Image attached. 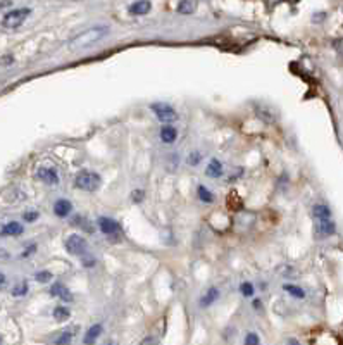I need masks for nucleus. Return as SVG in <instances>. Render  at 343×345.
<instances>
[{
	"label": "nucleus",
	"mask_w": 343,
	"mask_h": 345,
	"mask_svg": "<svg viewBox=\"0 0 343 345\" xmlns=\"http://www.w3.org/2000/svg\"><path fill=\"white\" fill-rule=\"evenodd\" d=\"M199 159H200V155H199V154H197V152H195L194 155H191L190 163H191V164H194V166H195V164H197V163H199Z\"/></svg>",
	"instance_id": "32"
},
{
	"label": "nucleus",
	"mask_w": 343,
	"mask_h": 345,
	"mask_svg": "<svg viewBox=\"0 0 343 345\" xmlns=\"http://www.w3.org/2000/svg\"><path fill=\"white\" fill-rule=\"evenodd\" d=\"M176 138H178V131L175 130V126H162L161 140L164 144H175Z\"/></svg>",
	"instance_id": "14"
},
{
	"label": "nucleus",
	"mask_w": 343,
	"mask_h": 345,
	"mask_svg": "<svg viewBox=\"0 0 343 345\" xmlns=\"http://www.w3.org/2000/svg\"><path fill=\"white\" fill-rule=\"evenodd\" d=\"M30 14H31V9L28 7L14 9V11L7 12L6 16L2 17V26L6 28V30H16V28H19L23 23L28 19Z\"/></svg>",
	"instance_id": "3"
},
{
	"label": "nucleus",
	"mask_w": 343,
	"mask_h": 345,
	"mask_svg": "<svg viewBox=\"0 0 343 345\" xmlns=\"http://www.w3.org/2000/svg\"><path fill=\"white\" fill-rule=\"evenodd\" d=\"M240 292H242V294L245 295V297H250V295H253V285H252V283H248V281L242 283V287H240Z\"/></svg>",
	"instance_id": "25"
},
{
	"label": "nucleus",
	"mask_w": 343,
	"mask_h": 345,
	"mask_svg": "<svg viewBox=\"0 0 343 345\" xmlns=\"http://www.w3.org/2000/svg\"><path fill=\"white\" fill-rule=\"evenodd\" d=\"M54 318L55 321H66L71 318V311H69V307L66 306H57L54 309Z\"/></svg>",
	"instance_id": "19"
},
{
	"label": "nucleus",
	"mask_w": 343,
	"mask_h": 345,
	"mask_svg": "<svg viewBox=\"0 0 343 345\" xmlns=\"http://www.w3.org/2000/svg\"><path fill=\"white\" fill-rule=\"evenodd\" d=\"M259 343H261V340H259V337H257L255 333H248V335H247L245 345H259Z\"/></svg>",
	"instance_id": "26"
},
{
	"label": "nucleus",
	"mask_w": 343,
	"mask_h": 345,
	"mask_svg": "<svg viewBox=\"0 0 343 345\" xmlns=\"http://www.w3.org/2000/svg\"><path fill=\"white\" fill-rule=\"evenodd\" d=\"M102 324H93V326H90L88 328V332L84 333V337H83V343L84 345H93L97 342V338L100 337L102 335Z\"/></svg>",
	"instance_id": "11"
},
{
	"label": "nucleus",
	"mask_w": 343,
	"mask_h": 345,
	"mask_svg": "<svg viewBox=\"0 0 343 345\" xmlns=\"http://www.w3.org/2000/svg\"><path fill=\"white\" fill-rule=\"evenodd\" d=\"M36 178L40 179V181L47 183V185H57L59 183V174L55 171L54 168H38V171H36Z\"/></svg>",
	"instance_id": "6"
},
{
	"label": "nucleus",
	"mask_w": 343,
	"mask_h": 345,
	"mask_svg": "<svg viewBox=\"0 0 343 345\" xmlns=\"http://www.w3.org/2000/svg\"><path fill=\"white\" fill-rule=\"evenodd\" d=\"M71 211H73V204L68 200V198H59V200L54 204V212H55V216H59V217L69 216Z\"/></svg>",
	"instance_id": "10"
},
{
	"label": "nucleus",
	"mask_w": 343,
	"mask_h": 345,
	"mask_svg": "<svg viewBox=\"0 0 343 345\" xmlns=\"http://www.w3.org/2000/svg\"><path fill=\"white\" fill-rule=\"evenodd\" d=\"M21 233H23V225H19L17 221H11V223L4 225V228L0 230L2 237H17V235Z\"/></svg>",
	"instance_id": "12"
},
{
	"label": "nucleus",
	"mask_w": 343,
	"mask_h": 345,
	"mask_svg": "<svg viewBox=\"0 0 343 345\" xmlns=\"http://www.w3.org/2000/svg\"><path fill=\"white\" fill-rule=\"evenodd\" d=\"M205 174L210 176V178H219L221 174H223V163L218 160V159H212L209 163L207 169H205Z\"/></svg>",
	"instance_id": "15"
},
{
	"label": "nucleus",
	"mask_w": 343,
	"mask_h": 345,
	"mask_svg": "<svg viewBox=\"0 0 343 345\" xmlns=\"http://www.w3.org/2000/svg\"><path fill=\"white\" fill-rule=\"evenodd\" d=\"M195 9H197V2H195V0H181V2L178 4L176 11H178V14L188 16V14H194Z\"/></svg>",
	"instance_id": "17"
},
{
	"label": "nucleus",
	"mask_w": 343,
	"mask_h": 345,
	"mask_svg": "<svg viewBox=\"0 0 343 345\" xmlns=\"http://www.w3.org/2000/svg\"><path fill=\"white\" fill-rule=\"evenodd\" d=\"M255 114L259 116L261 119H264L266 123H272L276 119V117L271 114V109L269 107H262L261 104H259V106H255Z\"/></svg>",
	"instance_id": "20"
},
{
	"label": "nucleus",
	"mask_w": 343,
	"mask_h": 345,
	"mask_svg": "<svg viewBox=\"0 0 343 345\" xmlns=\"http://www.w3.org/2000/svg\"><path fill=\"white\" fill-rule=\"evenodd\" d=\"M285 345H300V343H298V340H297V338H288V340H286V343H285Z\"/></svg>",
	"instance_id": "33"
},
{
	"label": "nucleus",
	"mask_w": 343,
	"mask_h": 345,
	"mask_svg": "<svg viewBox=\"0 0 343 345\" xmlns=\"http://www.w3.org/2000/svg\"><path fill=\"white\" fill-rule=\"evenodd\" d=\"M150 7H152V4L148 2V0H138V2L131 4L130 6V12L133 14V16H145Z\"/></svg>",
	"instance_id": "13"
},
{
	"label": "nucleus",
	"mask_w": 343,
	"mask_h": 345,
	"mask_svg": "<svg viewBox=\"0 0 343 345\" xmlns=\"http://www.w3.org/2000/svg\"><path fill=\"white\" fill-rule=\"evenodd\" d=\"M142 198H143V192L142 190H135L133 195H131V200H133V202H142Z\"/></svg>",
	"instance_id": "30"
},
{
	"label": "nucleus",
	"mask_w": 343,
	"mask_h": 345,
	"mask_svg": "<svg viewBox=\"0 0 343 345\" xmlns=\"http://www.w3.org/2000/svg\"><path fill=\"white\" fill-rule=\"evenodd\" d=\"M64 247L68 250V254H71V256L81 257L88 252V242L81 235H71V237H68L64 242Z\"/></svg>",
	"instance_id": "4"
},
{
	"label": "nucleus",
	"mask_w": 343,
	"mask_h": 345,
	"mask_svg": "<svg viewBox=\"0 0 343 345\" xmlns=\"http://www.w3.org/2000/svg\"><path fill=\"white\" fill-rule=\"evenodd\" d=\"M107 35H109V26H93V28H88L87 31L79 33L78 36H74V38L69 42V49H71V50L87 49V47L98 44V42H100Z\"/></svg>",
	"instance_id": "1"
},
{
	"label": "nucleus",
	"mask_w": 343,
	"mask_h": 345,
	"mask_svg": "<svg viewBox=\"0 0 343 345\" xmlns=\"http://www.w3.org/2000/svg\"><path fill=\"white\" fill-rule=\"evenodd\" d=\"M4 281H6V276H4L2 273H0V285H4Z\"/></svg>",
	"instance_id": "34"
},
{
	"label": "nucleus",
	"mask_w": 343,
	"mask_h": 345,
	"mask_svg": "<svg viewBox=\"0 0 343 345\" xmlns=\"http://www.w3.org/2000/svg\"><path fill=\"white\" fill-rule=\"evenodd\" d=\"M333 49H335L340 55H343V38H340V40H333Z\"/></svg>",
	"instance_id": "28"
},
{
	"label": "nucleus",
	"mask_w": 343,
	"mask_h": 345,
	"mask_svg": "<svg viewBox=\"0 0 343 345\" xmlns=\"http://www.w3.org/2000/svg\"><path fill=\"white\" fill-rule=\"evenodd\" d=\"M312 216L316 217V219H328V217H331V212L326 206H314Z\"/></svg>",
	"instance_id": "21"
},
{
	"label": "nucleus",
	"mask_w": 343,
	"mask_h": 345,
	"mask_svg": "<svg viewBox=\"0 0 343 345\" xmlns=\"http://www.w3.org/2000/svg\"><path fill=\"white\" fill-rule=\"evenodd\" d=\"M73 340V332L71 330H66V332H60L57 337L52 340L54 345H69Z\"/></svg>",
	"instance_id": "18"
},
{
	"label": "nucleus",
	"mask_w": 343,
	"mask_h": 345,
	"mask_svg": "<svg viewBox=\"0 0 343 345\" xmlns=\"http://www.w3.org/2000/svg\"><path fill=\"white\" fill-rule=\"evenodd\" d=\"M150 109H152V112L157 116V119L162 121V123H175L178 119L176 109L171 107L166 102H156V104L150 106Z\"/></svg>",
	"instance_id": "5"
},
{
	"label": "nucleus",
	"mask_w": 343,
	"mask_h": 345,
	"mask_svg": "<svg viewBox=\"0 0 343 345\" xmlns=\"http://www.w3.org/2000/svg\"><path fill=\"white\" fill-rule=\"evenodd\" d=\"M199 197H200V200H202V202H205V204H210V202L214 200L212 192H210L209 188H207V187H204V185H200V187H199Z\"/></svg>",
	"instance_id": "22"
},
{
	"label": "nucleus",
	"mask_w": 343,
	"mask_h": 345,
	"mask_svg": "<svg viewBox=\"0 0 343 345\" xmlns=\"http://www.w3.org/2000/svg\"><path fill=\"white\" fill-rule=\"evenodd\" d=\"M50 295L59 297L62 302H73V294L68 290V287H64L62 283H54L50 288Z\"/></svg>",
	"instance_id": "8"
},
{
	"label": "nucleus",
	"mask_w": 343,
	"mask_h": 345,
	"mask_svg": "<svg viewBox=\"0 0 343 345\" xmlns=\"http://www.w3.org/2000/svg\"><path fill=\"white\" fill-rule=\"evenodd\" d=\"M26 292H28V285H26V283H23L21 287H16V288H14L12 294H14V295H25Z\"/></svg>",
	"instance_id": "29"
},
{
	"label": "nucleus",
	"mask_w": 343,
	"mask_h": 345,
	"mask_svg": "<svg viewBox=\"0 0 343 345\" xmlns=\"http://www.w3.org/2000/svg\"><path fill=\"white\" fill-rule=\"evenodd\" d=\"M218 297H219V290L218 288H209L207 292H205L204 295H202V299H200V306L202 307H209L210 304H214L216 300H218Z\"/></svg>",
	"instance_id": "16"
},
{
	"label": "nucleus",
	"mask_w": 343,
	"mask_h": 345,
	"mask_svg": "<svg viewBox=\"0 0 343 345\" xmlns=\"http://www.w3.org/2000/svg\"><path fill=\"white\" fill-rule=\"evenodd\" d=\"M35 280L38 281V283H49L50 280H52V273L40 271V273H36V275H35Z\"/></svg>",
	"instance_id": "24"
},
{
	"label": "nucleus",
	"mask_w": 343,
	"mask_h": 345,
	"mask_svg": "<svg viewBox=\"0 0 343 345\" xmlns=\"http://www.w3.org/2000/svg\"><path fill=\"white\" fill-rule=\"evenodd\" d=\"M0 343H2V342H0Z\"/></svg>",
	"instance_id": "35"
},
{
	"label": "nucleus",
	"mask_w": 343,
	"mask_h": 345,
	"mask_svg": "<svg viewBox=\"0 0 343 345\" xmlns=\"http://www.w3.org/2000/svg\"><path fill=\"white\" fill-rule=\"evenodd\" d=\"M98 228L104 235H112L119 231V223L112 217H98Z\"/></svg>",
	"instance_id": "7"
},
{
	"label": "nucleus",
	"mask_w": 343,
	"mask_h": 345,
	"mask_svg": "<svg viewBox=\"0 0 343 345\" xmlns=\"http://www.w3.org/2000/svg\"><path fill=\"white\" fill-rule=\"evenodd\" d=\"M11 0H0V9H6V7H11Z\"/></svg>",
	"instance_id": "31"
},
{
	"label": "nucleus",
	"mask_w": 343,
	"mask_h": 345,
	"mask_svg": "<svg viewBox=\"0 0 343 345\" xmlns=\"http://www.w3.org/2000/svg\"><path fill=\"white\" fill-rule=\"evenodd\" d=\"M283 288H285L286 292H288L290 295L297 297V299H304V297H305V292L302 290V288H298V287H295V285H285Z\"/></svg>",
	"instance_id": "23"
},
{
	"label": "nucleus",
	"mask_w": 343,
	"mask_h": 345,
	"mask_svg": "<svg viewBox=\"0 0 343 345\" xmlns=\"http://www.w3.org/2000/svg\"><path fill=\"white\" fill-rule=\"evenodd\" d=\"M316 231L321 237H330V235L335 233V223L331 221V217H328V219H317Z\"/></svg>",
	"instance_id": "9"
},
{
	"label": "nucleus",
	"mask_w": 343,
	"mask_h": 345,
	"mask_svg": "<svg viewBox=\"0 0 343 345\" xmlns=\"http://www.w3.org/2000/svg\"><path fill=\"white\" fill-rule=\"evenodd\" d=\"M23 219L28 221V223H33V221L38 219V212H25V216H23Z\"/></svg>",
	"instance_id": "27"
},
{
	"label": "nucleus",
	"mask_w": 343,
	"mask_h": 345,
	"mask_svg": "<svg viewBox=\"0 0 343 345\" xmlns=\"http://www.w3.org/2000/svg\"><path fill=\"white\" fill-rule=\"evenodd\" d=\"M100 183H102L100 174L95 171H88V169L79 171L76 174V178H74V187L83 192H90V193L97 192L98 188H100Z\"/></svg>",
	"instance_id": "2"
}]
</instances>
